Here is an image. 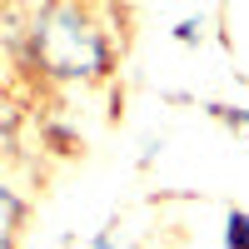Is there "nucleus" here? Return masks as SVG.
I'll return each instance as SVG.
<instances>
[{"label": "nucleus", "mask_w": 249, "mask_h": 249, "mask_svg": "<svg viewBox=\"0 0 249 249\" xmlns=\"http://www.w3.org/2000/svg\"><path fill=\"white\" fill-rule=\"evenodd\" d=\"M25 60L60 85H95L115 70V40L80 0H45L25 25Z\"/></svg>", "instance_id": "obj_1"}, {"label": "nucleus", "mask_w": 249, "mask_h": 249, "mask_svg": "<svg viewBox=\"0 0 249 249\" xmlns=\"http://www.w3.org/2000/svg\"><path fill=\"white\" fill-rule=\"evenodd\" d=\"M25 214H30L25 195H20L15 184L0 179V249H15L20 244V234H25Z\"/></svg>", "instance_id": "obj_2"}, {"label": "nucleus", "mask_w": 249, "mask_h": 249, "mask_svg": "<svg viewBox=\"0 0 249 249\" xmlns=\"http://www.w3.org/2000/svg\"><path fill=\"white\" fill-rule=\"evenodd\" d=\"M224 249H249V214L244 210H230V219H224Z\"/></svg>", "instance_id": "obj_3"}, {"label": "nucleus", "mask_w": 249, "mask_h": 249, "mask_svg": "<svg viewBox=\"0 0 249 249\" xmlns=\"http://www.w3.org/2000/svg\"><path fill=\"white\" fill-rule=\"evenodd\" d=\"M175 40L195 45V40H199V20H179V25H175Z\"/></svg>", "instance_id": "obj_4"}, {"label": "nucleus", "mask_w": 249, "mask_h": 249, "mask_svg": "<svg viewBox=\"0 0 249 249\" xmlns=\"http://www.w3.org/2000/svg\"><path fill=\"white\" fill-rule=\"evenodd\" d=\"M214 115L230 120V124H249V110H224V105H214Z\"/></svg>", "instance_id": "obj_5"}, {"label": "nucleus", "mask_w": 249, "mask_h": 249, "mask_svg": "<svg viewBox=\"0 0 249 249\" xmlns=\"http://www.w3.org/2000/svg\"><path fill=\"white\" fill-rule=\"evenodd\" d=\"M90 249H120V239H115V230H100V234H95V244H90Z\"/></svg>", "instance_id": "obj_6"}]
</instances>
